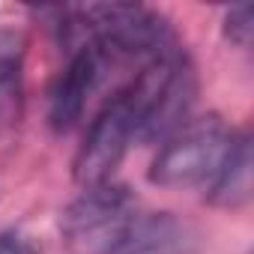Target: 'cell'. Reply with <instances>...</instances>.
<instances>
[{
	"mask_svg": "<svg viewBox=\"0 0 254 254\" xmlns=\"http://www.w3.org/2000/svg\"><path fill=\"white\" fill-rule=\"evenodd\" d=\"M197 81L191 63L177 51L156 57L144 66V72L132 81V87L120 93L132 120L135 141H165L177 126L191 117Z\"/></svg>",
	"mask_w": 254,
	"mask_h": 254,
	"instance_id": "obj_1",
	"label": "cell"
},
{
	"mask_svg": "<svg viewBox=\"0 0 254 254\" xmlns=\"http://www.w3.org/2000/svg\"><path fill=\"white\" fill-rule=\"evenodd\" d=\"M0 254H24V248L12 236H0Z\"/></svg>",
	"mask_w": 254,
	"mask_h": 254,
	"instance_id": "obj_11",
	"label": "cell"
},
{
	"mask_svg": "<svg viewBox=\"0 0 254 254\" xmlns=\"http://www.w3.org/2000/svg\"><path fill=\"white\" fill-rule=\"evenodd\" d=\"M233 135L236 132L227 129V123L218 114L189 117L162 141L150 165V183L162 189L209 186V180L224 162Z\"/></svg>",
	"mask_w": 254,
	"mask_h": 254,
	"instance_id": "obj_3",
	"label": "cell"
},
{
	"mask_svg": "<svg viewBox=\"0 0 254 254\" xmlns=\"http://www.w3.org/2000/svg\"><path fill=\"white\" fill-rule=\"evenodd\" d=\"M132 141H135V132H132L129 111H126L123 99L117 96L93 120L84 144L75 153V162H72L75 183L81 189L114 183V174H117L120 162L126 159V153H129Z\"/></svg>",
	"mask_w": 254,
	"mask_h": 254,
	"instance_id": "obj_5",
	"label": "cell"
},
{
	"mask_svg": "<svg viewBox=\"0 0 254 254\" xmlns=\"http://www.w3.org/2000/svg\"><path fill=\"white\" fill-rule=\"evenodd\" d=\"M138 212V200L126 186H93L63 209L60 236L72 254H114Z\"/></svg>",
	"mask_w": 254,
	"mask_h": 254,
	"instance_id": "obj_4",
	"label": "cell"
},
{
	"mask_svg": "<svg viewBox=\"0 0 254 254\" xmlns=\"http://www.w3.org/2000/svg\"><path fill=\"white\" fill-rule=\"evenodd\" d=\"M24 254H33V251H27V248H24Z\"/></svg>",
	"mask_w": 254,
	"mask_h": 254,
	"instance_id": "obj_12",
	"label": "cell"
},
{
	"mask_svg": "<svg viewBox=\"0 0 254 254\" xmlns=\"http://www.w3.org/2000/svg\"><path fill=\"white\" fill-rule=\"evenodd\" d=\"M251 135L248 132H236L221 168L215 171V177L209 180L206 197L212 206L218 209H239L251 200Z\"/></svg>",
	"mask_w": 254,
	"mask_h": 254,
	"instance_id": "obj_8",
	"label": "cell"
},
{
	"mask_svg": "<svg viewBox=\"0 0 254 254\" xmlns=\"http://www.w3.org/2000/svg\"><path fill=\"white\" fill-rule=\"evenodd\" d=\"M254 33V9L251 6H233L224 12V39L236 48H248Z\"/></svg>",
	"mask_w": 254,
	"mask_h": 254,
	"instance_id": "obj_10",
	"label": "cell"
},
{
	"mask_svg": "<svg viewBox=\"0 0 254 254\" xmlns=\"http://www.w3.org/2000/svg\"><path fill=\"white\" fill-rule=\"evenodd\" d=\"M99 72H102V54L90 42H78L72 60L66 63L48 96V120L57 132H69L81 120L87 99L99 84Z\"/></svg>",
	"mask_w": 254,
	"mask_h": 254,
	"instance_id": "obj_6",
	"label": "cell"
},
{
	"mask_svg": "<svg viewBox=\"0 0 254 254\" xmlns=\"http://www.w3.org/2000/svg\"><path fill=\"white\" fill-rule=\"evenodd\" d=\"M200 233L174 212H138L114 254H194Z\"/></svg>",
	"mask_w": 254,
	"mask_h": 254,
	"instance_id": "obj_7",
	"label": "cell"
},
{
	"mask_svg": "<svg viewBox=\"0 0 254 254\" xmlns=\"http://www.w3.org/2000/svg\"><path fill=\"white\" fill-rule=\"evenodd\" d=\"M75 24L102 57H144L147 63L177 51V39L162 12L141 3H99L75 12Z\"/></svg>",
	"mask_w": 254,
	"mask_h": 254,
	"instance_id": "obj_2",
	"label": "cell"
},
{
	"mask_svg": "<svg viewBox=\"0 0 254 254\" xmlns=\"http://www.w3.org/2000/svg\"><path fill=\"white\" fill-rule=\"evenodd\" d=\"M24 30L0 27V129L15 126L24 114Z\"/></svg>",
	"mask_w": 254,
	"mask_h": 254,
	"instance_id": "obj_9",
	"label": "cell"
}]
</instances>
